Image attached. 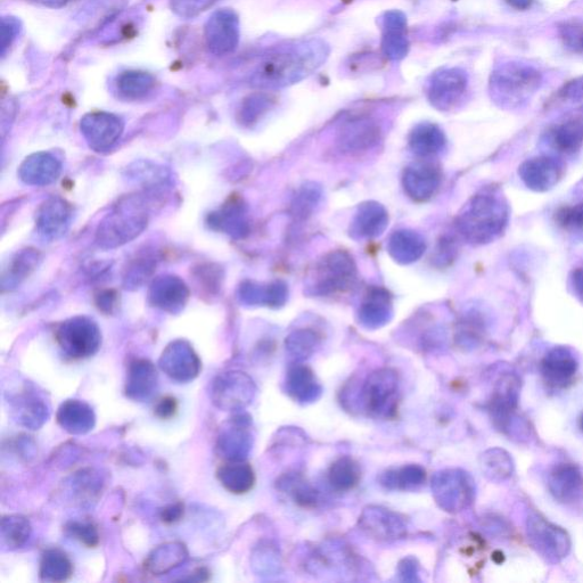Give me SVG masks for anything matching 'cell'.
Segmentation results:
<instances>
[{
    "label": "cell",
    "mask_w": 583,
    "mask_h": 583,
    "mask_svg": "<svg viewBox=\"0 0 583 583\" xmlns=\"http://www.w3.org/2000/svg\"><path fill=\"white\" fill-rule=\"evenodd\" d=\"M484 319L479 311L472 310L462 318L458 325V339L462 343H478L484 332Z\"/></svg>",
    "instance_id": "obj_36"
},
{
    "label": "cell",
    "mask_w": 583,
    "mask_h": 583,
    "mask_svg": "<svg viewBox=\"0 0 583 583\" xmlns=\"http://www.w3.org/2000/svg\"><path fill=\"white\" fill-rule=\"evenodd\" d=\"M146 225L147 215L142 211L141 203L128 199L127 203L119 204L100 226L98 244H106L108 248L125 244L141 234Z\"/></svg>",
    "instance_id": "obj_5"
},
{
    "label": "cell",
    "mask_w": 583,
    "mask_h": 583,
    "mask_svg": "<svg viewBox=\"0 0 583 583\" xmlns=\"http://www.w3.org/2000/svg\"><path fill=\"white\" fill-rule=\"evenodd\" d=\"M580 428L583 431V414H582V416L580 418Z\"/></svg>",
    "instance_id": "obj_49"
},
{
    "label": "cell",
    "mask_w": 583,
    "mask_h": 583,
    "mask_svg": "<svg viewBox=\"0 0 583 583\" xmlns=\"http://www.w3.org/2000/svg\"><path fill=\"white\" fill-rule=\"evenodd\" d=\"M548 488L562 504L580 503L583 500V475L577 466L558 464L548 476Z\"/></svg>",
    "instance_id": "obj_18"
},
{
    "label": "cell",
    "mask_w": 583,
    "mask_h": 583,
    "mask_svg": "<svg viewBox=\"0 0 583 583\" xmlns=\"http://www.w3.org/2000/svg\"><path fill=\"white\" fill-rule=\"evenodd\" d=\"M399 384L396 373L383 369L368 377L363 390L367 412L377 417H391L398 408Z\"/></svg>",
    "instance_id": "obj_8"
},
{
    "label": "cell",
    "mask_w": 583,
    "mask_h": 583,
    "mask_svg": "<svg viewBox=\"0 0 583 583\" xmlns=\"http://www.w3.org/2000/svg\"><path fill=\"white\" fill-rule=\"evenodd\" d=\"M217 2L218 0H170V7L179 18L193 19Z\"/></svg>",
    "instance_id": "obj_40"
},
{
    "label": "cell",
    "mask_w": 583,
    "mask_h": 583,
    "mask_svg": "<svg viewBox=\"0 0 583 583\" xmlns=\"http://www.w3.org/2000/svg\"><path fill=\"white\" fill-rule=\"evenodd\" d=\"M578 367V359L572 350L557 347L550 350L543 359L541 374L550 387L561 389L572 383Z\"/></svg>",
    "instance_id": "obj_17"
},
{
    "label": "cell",
    "mask_w": 583,
    "mask_h": 583,
    "mask_svg": "<svg viewBox=\"0 0 583 583\" xmlns=\"http://www.w3.org/2000/svg\"><path fill=\"white\" fill-rule=\"evenodd\" d=\"M425 250V238L412 229H400L394 232L388 242L391 258L400 265H410L420 260Z\"/></svg>",
    "instance_id": "obj_23"
},
{
    "label": "cell",
    "mask_w": 583,
    "mask_h": 583,
    "mask_svg": "<svg viewBox=\"0 0 583 583\" xmlns=\"http://www.w3.org/2000/svg\"><path fill=\"white\" fill-rule=\"evenodd\" d=\"M511 218L509 204L497 187L483 188L459 213L457 231L472 245H486L504 235Z\"/></svg>",
    "instance_id": "obj_2"
},
{
    "label": "cell",
    "mask_w": 583,
    "mask_h": 583,
    "mask_svg": "<svg viewBox=\"0 0 583 583\" xmlns=\"http://www.w3.org/2000/svg\"><path fill=\"white\" fill-rule=\"evenodd\" d=\"M67 205L59 201H51L45 204L43 213L39 218V226L45 235L56 236L65 231L67 225Z\"/></svg>",
    "instance_id": "obj_32"
},
{
    "label": "cell",
    "mask_w": 583,
    "mask_h": 583,
    "mask_svg": "<svg viewBox=\"0 0 583 583\" xmlns=\"http://www.w3.org/2000/svg\"><path fill=\"white\" fill-rule=\"evenodd\" d=\"M59 172V164L54 159L48 158L47 155L44 158L35 155L23 164L21 174L26 183L48 184L59 176Z\"/></svg>",
    "instance_id": "obj_30"
},
{
    "label": "cell",
    "mask_w": 583,
    "mask_h": 583,
    "mask_svg": "<svg viewBox=\"0 0 583 583\" xmlns=\"http://www.w3.org/2000/svg\"><path fill=\"white\" fill-rule=\"evenodd\" d=\"M205 44L215 56L235 52L240 43V19L231 8L213 13L204 27Z\"/></svg>",
    "instance_id": "obj_9"
},
{
    "label": "cell",
    "mask_w": 583,
    "mask_h": 583,
    "mask_svg": "<svg viewBox=\"0 0 583 583\" xmlns=\"http://www.w3.org/2000/svg\"><path fill=\"white\" fill-rule=\"evenodd\" d=\"M319 338L316 332L311 330H300L292 333L286 339V348L293 356L305 358L309 357L316 350Z\"/></svg>",
    "instance_id": "obj_37"
},
{
    "label": "cell",
    "mask_w": 583,
    "mask_h": 583,
    "mask_svg": "<svg viewBox=\"0 0 583 583\" xmlns=\"http://www.w3.org/2000/svg\"><path fill=\"white\" fill-rule=\"evenodd\" d=\"M432 488L438 503L448 512L463 511L472 504L475 495L474 481L463 471L440 473Z\"/></svg>",
    "instance_id": "obj_10"
},
{
    "label": "cell",
    "mask_w": 583,
    "mask_h": 583,
    "mask_svg": "<svg viewBox=\"0 0 583 583\" xmlns=\"http://www.w3.org/2000/svg\"><path fill=\"white\" fill-rule=\"evenodd\" d=\"M358 272L350 253L336 250L325 254L318 261L309 289L311 293L328 297L348 292L357 282Z\"/></svg>",
    "instance_id": "obj_4"
},
{
    "label": "cell",
    "mask_w": 583,
    "mask_h": 583,
    "mask_svg": "<svg viewBox=\"0 0 583 583\" xmlns=\"http://www.w3.org/2000/svg\"><path fill=\"white\" fill-rule=\"evenodd\" d=\"M468 87L466 72L458 68L443 69L431 78L428 97L435 109L450 111L462 102Z\"/></svg>",
    "instance_id": "obj_11"
},
{
    "label": "cell",
    "mask_w": 583,
    "mask_h": 583,
    "mask_svg": "<svg viewBox=\"0 0 583 583\" xmlns=\"http://www.w3.org/2000/svg\"><path fill=\"white\" fill-rule=\"evenodd\" d=\"M573 205H583V178L574 186L572 192Z\"/></svg>",
    "instance_id": "obj_46"
},
{
    "label": "cell",
    "mask_w": 583,
    "mask_h": 583,
    "mask_svg": "<svg viewBox=\"0 0 583 583\" xmlns=\"http://www.w3.org/2000/svg\"><path fill=\"white\" fill-rule=\"evenodd\" d=\"M425 481V472L420 467L408 466L401 468L400 471L387 473L382 481L385 486L398 489H410L421 486Z\"/></svg>",
    "instance_id": "obj_35"
},
{
    "label": "cell",
    "mask_w": 583,
    "mask_h": 583,
    "mask_svg": "<svg viewBox=\"0 0 583 583\" xmlns=\"http://www.w3.org/2000/svg\"><path fill=\"white\" fill-rule=\"evenodd\" d=\"M63 348L72 355L84 357L92 352L98 344V332L93 323L86 319H75L64 324L60 330Z\"/></svg>",
    "instance_id": "obj_22"
},
{
    "label": "cell",
    "mask_w": 583,
    "mask_h": 583,
    "mask_svg": "<svg viewBox=\"0 0 583 583\" xmlns=\"http://www.w3.org/2000/svg\"><path fill=\"white\" fill-rule=\"evenodd\" d=\"M241 298L243 301L250 303V305H265L279 308L284 306L287 299H289V289L281 281L267 286L248 282L241 287Z\"/></svg>",
    "instance_id": "obj_26"
},
{
    "label": "cell",
    "mask_w": 583,
    "mask_h": 583,
    "mask_svg": "<svg viewBox=\"0 0 583 583\" xmlns=\"http://www.w3.org/2000/svg\"><path fill=\"white\" fill-rule=\"evenodd\" d=\"M560 36L566 47L583 56V24L566 22L560 27Z\"/></svg>",
    "instance_id": "obj_41"
},
{
    "label": "cell",
    "mask_w": 583,
    "mask_h": 583,
    "mask_svg": "<svg viewBox=\"0 0 583 583\" xmlns=\"http://www.w3.org/2000/svg\"><path fill=\"white\" fill-rule=\"evenodd\" d=\"M81 131L93 149L104 151L119 141L123 122L111 113H89L81 120Z\"/></svg>",
    "instance_id": "obj_15"
},
{
    "label": "cell",
    "mask_w": 583,
    "mask_h": 583,
    "mask_svg": "<svg viewBox=\"0 0 583 583\" xmlns=\"http://www.w3.org/2000/svg\"><path fill=\"white\" fill-rule=\"evenodd\" d=\"M543 143L554 156L573 155L583 147V116H572L546 131Z\"/></svg>",
    "instance_id": "obj_16"
},
{
    "label": "cell",
    "mask_w": 583,
    "mask_h": 583,
    "mask_svg": "<svg viewBox=\"0 0 583 583\" xmlns=\"http://www.w3.org/2000/svg\"><path fill=\"white\" fill-rule=\"evenodd\" d=\"M406 15L400 11L385 13L383 18L382 52L391 61H400L409 51L406 35Z\"/></svg>",
    "instance_id": "obj_20"
},
{
    "label": "cell",
    "mask_w": 583,
    "mask_h": 583,
    "mask_svg": "<svg viewBox=\"0 0 583 583\" xmlns=\"http://www.w3.org/2000/svg\"><path fill=\"white\" fill-rule=\"evenodd\" d=\"M21 31V23L18 19L7 16L2 20V56H6L8 48L14 44L16 38L19 37Z\"/></svg>",
    "instance_id": "obj_42"
},
{
    "label": "cell",
    "mask_w": 583,
    "mask_h": 583,
    "mask_svg": "<svg viewBox=\"0 0 583 583\" xmlns=\"http://www.w3.org/2000/svg\"><path fill=\"white\" fill-rule=\"evenodd\" d=\"M447 139L443 130L431 122L417 125L409 135L410 149L420 158H432L443 151Z\"/></svg>",
    "instance_id": "obj_24"
},
{
    "label": "cell",
    "mask_w": 583,
    "mask_h": 583,
    "mask_svg": "<svg viewBox=\"0 0 583 583\" xmlns=\"http://www.w3.org/2000/svg\"><path fill=\"white\" fill-rule=\"evenodd\" d=\"M360 475L358 464L349 457H343L332 465L330 482L336 490L347 491L357 486Z\"/></svg>",
    "instance_id": "obj_31"
},
{
    "label": "cell",
    "mask_w": 583,
    "mask_h": 583,
    "mask_svg": "<svg viewBox=\"0 0 583 583\" xmlns=\"http://www.w3.org/2000/svg\"><path fill=\"white\" fill-rule=\"evenodd\" d=\"M561 100L577 106H583V77L571 80L560 90Z\"/></svg>",
    "instance_id": "obj_43"
},
{
    "label": "cell",
    "mask_w": 583,
    "mask_h": 583,
    "mask_svg": "<svg viewBox=\"0 0 583 583\" xmlns=\"http://www.w3.org/2000/svg\"><path fill=\"white\" fill-rule=\"evenodd\" d=\"M527 535L532 548L549 563H560L570 553L571 539L568 532L550 523L539 513L532 512L529 515Z\"/></svg>",
    "instance_id": "obj_6"
},
{
    "label": "cell",
    "mask_w": 583,
    "mask_h": 583,
    "mask_svg": "<svg viewBox=\"0 0 583 583\" xmlns=\"http://www.w3.org/2000/svg\"><path fill=\"white\" fill-rule=\"evenodd\" d=\"M389 226V213L382 204L371 201L360 204L350 226L355 240H368L382 235Z\"/></svg>",
    "instance_id": "obj_19"
},
{
    "label": "cell",
    "mask_w": 583,
    "mask_h": 583,
    "mask_svg": "<svg viewBox=\"0 0 583 583\" xmlns=\"http://www.w3.org/2000/svg\"><path fill=\"white\" fill-rule=\"evenodd\" d=\"M481 470L491 481L502 482L511 478L514 463L507 451L499 448L490 449L481 456Z\"/></svg>",
    "instance_id": "obj_29"
},
{
    "label": "cell",
    "mask_w": 583,
    "mask_h": 583,
    "mask_svg": "<svg viewBox=\"0 0 583 583\" xmlns=\"http://www.w3.org/2000/svg\"><path fill=\"white\" fill-rule=\"evenodd\" d=\"M289 388L295 398L307 400L309 397H314L316 391V383L314 376L305 367H297L291 371L289 376Z\"/></svg>",
    "instance_id": "obj_38"
},
{
    "label": "cell",
    "mask_w": 583,
    "mask_h": 583,
    "mask_svg": "<svg viewBox=\"0 0 583 583\" xmlns=\"http://www.w3.org/2000/svg\"><path fill=\"white\" fill-rule=\"evenodd\" d=\"M187 297L185 284L175 277L163 278L152 287L151 298L163 309L183 306Z\"/></svg>",
    "instance_id": "obj_28"
},
{
    "label": "cell",
    "mask_w": 583,
    "mask_h": 583,
    "mask_svg": "<svg viewBox=\"0 0 583 583\" xmlns=\"http://www.w3.org/2000/svg\"><path fill=\"white\" fill-rule=\"evenodd\" d=\"M521 382L513 373H505L499 377L494 394L490 401V414L496 428L508 435L519 433L517 425H521V418L516 415L519 405Z\"/></svg>",
    "instance_id": "obj_7"
},
{
    "label": "cell",
    "mask_w": 583,
    "mask_h": 583,
    "mask_svg": "<svg viewBox=\"0 0 583 583\" xmlns=\"http://www.w3.org/2000/svg\"><path fill=\"white\" fill-rule=\"evenodd\" d=\"M505 2L517 11H525L532 5L533 0H505Z\"/></svg>",
    "instance_id": "obj_47"
},
{
    "label": "cell",
    "mask_w": 583,
    "mask_h": 583,
    "mask_svg": "<svg viewBox=\"0 0 583 583\" xmlns=\"http://www.w3.org/2000/svg\"><path fill=\"white\" fill-rule=\"evenodd\" d=\"M273 96L257 93L245 98L240 111V120L245 126L254 125L262 116L273 108Z\"/></svg>",
    "instance_id": "obj_33"
},
{
    "label": "cell",
    "mask_w": 583,
    "mask_h": 583,
    "mask_svg": "<svg viewBox=\"0 0 583 583\" xmlns=\"http://www.w3.org/2000/svg\"><path fill=\"white\" fill-rule=\"evenodd\" d=\"M541 84L543 75L532 65L508 61L497 65L490 78L492 100L507 110L519 109L531 100Z\"/></svg>",
    "instance_id": "obj_3"
},
{
    "label": "cell",
    "mask_w": 583,
    "mask_h": 583,
    "mask_svg": "<svg viewBox=\"0 0 583 583\" xmlns=\"http://www.w3.org/2000/svg\"><path fill=\"white\" fill-rule=\"evenodd\" d=\"M177 409L178 405L176 399L166 397L161 400L160 404L158 407H156L155 410L159 417L163 418V420H167V418L175 416Z\"/></svg>",
    "instance_id": "obj_44"
},
{
    "label": "cell",
    "mask_w": 583,
    "mask_h": 583,
    "mask_svg": "<svg viewBox=\"0 0 583 583\" xmlns=\"http://www.w3.org/2000/svg\"><path fill=\"white\" fill-rule=\"evenodd\" d=\"M442 182V174L437 164L430 161L413 163L406 168L402 185L410 199L416 202H426L438 192Z\"/></svg>",
    "instance_id": "obj_14"
},
{
    "label": "cell",
    "mask_w": 583,
    "mask_h": 583,
    "mask_svg": "<svg viewBox=\"0 0 583 583\" xmlns=\"http://www.w3.org/2000/svg\"><path fill=\"white\" fill-rule=\"evenodd\" d=\"M361 524L368 535L383 540L396 539L405 529L396 515L379 508L368 509L361 519Z\"/></svg>",
    "instance_id": "obj_27"
},
{
    "label": "cell",
    "mask_w": 583,
    "mask_h": 583,
    "mask_svg": "<svg viewBox=\"0 0 583 583\" xmlns=\"http://www.w3.org/2000/svg\"><path fill=\"white\" fill-rule=\"evenodd\" d=\"M328 55L330 47L322 39H309L278 48L254 69L250 84L260 89L289 87L322 67Z\"/></svg>",
    "instance_id": "obj_1"
},
{
    "label": "cell",
    "mask_w": 583,
    "mask_h": 583,
    "mask_svg": "<svg viewBox=\"0 0 583 583\" xmlns=\"http://www.w3.org/2000/svg\"><path fill=\"white\" fill-rule=\"evenodd\" d=\"M392 298L383 287L369 289L359 309V322L371 328H380L390 322L392 318Z\"/></svg>",
    "instance_id": "obj_21"
},
{
    "label": "cell",
    "mask_w": 583,
    "mask_h": 583,
    "mask_svg": "<svg viewBox=\"0 0 583 583\" xmlns=\"http://www.w3.org/2000/svg\"><path fill=\"white\" fill-rule=\"evenodd\" d=\"M320 197H322V190L316 184L302 186L292 204L293 216L302 220L310 217L315 211Z\"/></svg>",
    "instance_id": "obj_34"
},
{
    "label": "cell",
    "mask_w": 583,
    "mask_h": 583,
    "mask_svg": "<svg viewBox=\"0 0 583 583\" xmlns=\"http://www.w3.org/2000/svg\"><path fill=\"white\" fill-rule=\"evenodd\" d=\"M37 3L51 8H61L75 2V0H36Z\"/></svg>",
    "instance_id": "obj_48"
},
{
    "label": "cell",
    "mask_w": 583,
    "mask_h": 583,
    "mask_svg": "<svg viewBox=\"0 0 583 583\" xmlns=\"http://www.w3.org/2000/svg\"><path fill=\"white\" fill-rule=\"evenodd\" d=\"M382 128L374 118L353 117L344 122L338 135V145L343 152L359 154L372 150L380 143Z\"/></svg>",
    "instance_id": "obj_13"
},
{
    "label": "cell",
    "mask_w": 583,
    "mask_h": 583,
    "mask_svg": "<svg viewBox=\"0 0 583 583\" xmlns=\"http://www.w3.org/2000/svg\"><path fill=\"white\" fill-rule=\"evenodd\" d=\"M116 92L128 101H138L149 96L156 87V79L151 73L141 70L123 71L114 81Z\"/></svg>",
    "instance_id": "obj_25"
},
{
    "label": "cell",
    "mask_w": 583,
    "mask_h": 583,
    "mask_svg": "<svg viewBox=\"0 0 583 583\" xmlns=\"http://www.w3.org/2000/svg\"><path fill=\"white\" fill-rule=\"evenodd\" d=\"M564 174V166L554 155L533 156L519 167V177L525 187L536 193L552 191Z\"/></svg>",
    "instance_id": "obj_12"
},
{
    "label": "cell",
    "mask_w": 583,
    "mask_h": 583,
    "mask_svg": "<svg viewBox=\"0 0 583 583\" xmlns=\"http://www.w3.org/2000/svg\"><path fill=\"white\" fill-rule=\"evenodd\" d=\"M570 283L573 294L583 303V266L573 269Z\"/></svg>",
    "instance_id": "obj_45"
},
{
    "label": "cell",
    "mask_w": 583,
    "mask_h": 583,
    "mask_svg": "<svg viewBox=\"0 0 583 583\" xmlns=\"http://www.w3.org/2000/svg\"><path fill=\"white\" fill-rule=\"evenodd\" d=\"M556 219L564 231L583 242V205L562 208L557 212Z\"/></svg>",
    "instance_id": "obj_39"
}]
</instances>
